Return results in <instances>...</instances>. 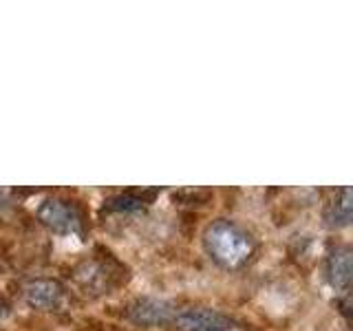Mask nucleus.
Here are the masks:
<instances>
[{
  "instance_id": "obj_5",
  "label": "nucleus",
  "mask_w": 353,
  "mask_h": 331,
  "mask_svg": "<svg viewBox=\"0 0 353 331\" xmlns=\"http://www.w3.org/2000/svg\"><path fill=\"white\" fill-rule=\"evenodd\" d=\"M62 298H64V290L58 281L38 279V281H31L25 287V301L33 309H42V312L58 309L62 305Z\"/></svg>"
},
{
  "instance_id": "obj_7",
  "label": "nucleus",
  "mask_w": 353,
  "mask_h": 331,
  "mask_svg": "<svg viewBox=\"0 0 353 331\" xmlns=\"http://www.w3.org/2000/svg\"><path fill=\"white\" fill-rule=\"evenodd\" d=\"M327 221H329V225H338V228L349 225V221H351V190L349 188H342L340 190V199H336V203L331 205Z\"/></svg>"
},
{
  "instance_id": "obj_3",
  "label": "nucleus",
  "mask_w": 353,
  "mask_h": 331,
  "mask_svg": "<svg viewBox=\"0 0 353 331\" xmlns=\"http://www.w3.org/2000/svg\"><path fill=\"white\" fill-rule=\"evenodd\" d=\"M174 323L181 331H228L232 320L214 309L196 307V309H183L174 316Z\"/></svg>"
},
{
  "instance_id": "obj_8",
  "label": "nucleus",
  "mask_w": 353,
  "mask_h": 331,
  "mask_svg": "<svg viewBox=\"0 0 353 331\" xmlns=\"http://www.w3.org/2000/svg\"><path fill=\"white\" fill-rule=\"evenodd\" d=\"M141 205H143V197H137L132 192L115 194L104 201V210H108V212H132V210H139Z\"/></svg>"
},
{
  "instance_id": "obj_4",
  "label": "nucleus",
  "mask_w": 353,
  "mask_h": 331,
  "mask_svg": "<svg viewBox=\"0 0 353 331\" xmlns=\"http://www.w3.org/2000/svg\"><path fill=\"white\" fill-rule=\"evenodd\" d=\"M126 316L132 320L135 325L141 327H157L172 320L174 309L170 303L159 301V298H137L135 303L128 305Z\"/></svg>"
},
{
  "instance_id": "obj_1",
  "label": "nucleus",
  "mask_w": 353,
  "mask_h": 331,
  "mask_svg": "<svg viewBox=\"0 0 353 331\" xmlns=\"http://www.w3.org/2000/svg\"><path fill=\"white\" fill-rule=\"evenodd\" d=\"M203 243L210 257L223 268H239L250 259L254 250L252 237L230 221H214L205 230Z\"/></svg>"
},
{
  "instance_id": "obj_6",
  "label": "nucleus",
  "mask_w": 353,
  "mask_h": 331,
  "mask_svg": "<svg viewBox=\"0 0 353 331\" xmlns=\"http://www.w3.org/2000/svg\"><path fill=\"white\" fill-rule=\"evenodd\" d=\"M327 279L336 290H347L351 283V250L336 248L327 261Z\"/></svg>"
},
{
  "instance_id": "obj_2",
  "label": "nucleus",
  "mask_w": 353,
  "mask_h": 331,
  "mask_svg": "<svg viewBox=\"0 0 353 331\" xmlns=\"http://www.w3.org/2000/svg\"><path fill=\"white\" fill-rule=\"evenodd\" d=\"M38 219L58 234H82L84 228L82 210L64 199H47L38 208Z\"/></svg>"
},
{
  "instance_id": "obj_9",
  "label": "nucleus",
  "mask_w": 353,
  "mask_h": 331,
  "mask_svg": "<svg viewBox=\"0 0 353 331\" xmlns=\"http://www.w3.org/2000/svg\"><path fill=\"white\" fill-rule=\"evenodd\" d=\"M228 331H230V329H228Z\"/></svg>"
}]
</instances>
